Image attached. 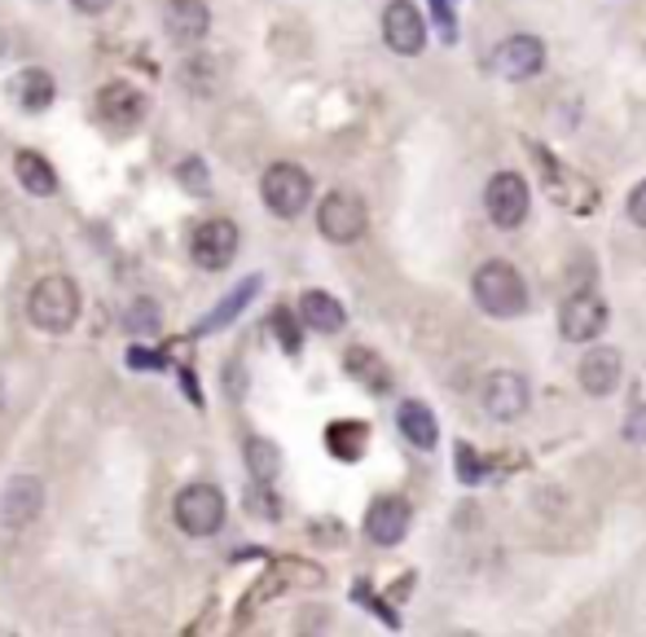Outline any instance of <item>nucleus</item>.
<instances>
[{
  "label": "nucleus",
  "mask_w": 646,
  "mask_h": 637,
  "mask_svg": "<svg viewBox=\"0 0 646 637\" xmlns=\"http://www.w3.org/2000/svg\"><path fill=\"white\" fill-rule=\"evenodd\" d=\"M471 295H475L480 312L498 317V321H515V317L527 312V281H523V273H519L515 264H506V259L480 264L475 277H471Z\"/></svg>",
  "instance_id": "nucleus-1"
},
{
  "label": "nucleus",
  "mask_w": 646,
  "mask_h": 637,
  "mask_svg": "<svg viewBox=\"0 0 646 637\" xmlns=\"http://www.w3.org/2000/svg\"><path fill=\"white\" fill-rule=\"evenodd\" d=\"M27 317L44 335H66L80 321V286L71 277H62V273L40 277L35 290L27 295Z\"/></svg>",
  "instance_id": "nucleus-2"
},
{
  "label": "nucleus",
  "mask_w": 646,
  "mask_h": 637,
  "mask_svg": "<svg viewBox=\"0 0 646 637\" xmlns=\"http://www.w3.org/2000/svg\"><path fill=\"white\" fill-rule=\"evenodd\" d=\"M172 518L185 536H216L229 518V506H225V493L216 484H185L172 502Z\"/></svg>",
  "instance_id": "nucleus-3"
},
{
  "label": "nucleus",
  "mask_w": 646,
  "mask_h": 637,
  "mask_svg": "<svg viewBox=\"0 0 646 637\" xmlns=\"http://www.w3.org/2000/svg\"><path fill=\"white\" fill-rule=\"evenodd\" d=\"M259 198L273 216L281 220H295L308 212L312 203V176L299 167V163H273L264 176H259Z\"/></svg>",
  "instance_id": "nucleus-4"
},
{
  "label": "nucleus",
  "mask_w": 646,
  "mask_h": 637,
  "mask_svg": "<svg viewBox=\"0 0 646 637\" xmlns=\"http://www.w3.org/2000/svg\"><path fill=\"white\" fill-rule=\"evenodd\" d=\"M366 225H370V212H366V203H361L357 194H348V189H335V194H326V198L317 203V229H321V238L335 243V247L361 243Z\"/></svg>",
  "instance_id": "nucleus-5"
},
{
  "label": "nucleus",
  "mask_w": 646,
  "mask_h": 637,
  "mask_svg": "<svg viewBox=\"0 0 646 637\" xmlns=\"http://www.w3.org/2000/svg\"><path fill=\"white\" fill-rule=\"evenodd\" d=\"M484 212H489V220H493L498 229H519V225L527 220V212H532V189H527V181H523L519 172H498V176H489V185H484Z\"/></svg>",
  "instance_id": "nucleus-6"
},
{
  "label": "nucleus",
  "mask_w": 646,
  "mask_h": 637,
  "mask_svg": "<svg viewBox=\"0 0 646 637\" xmlns=\"http://www.w3.org/2000/svg\"><path fill=\"white\" fill-rule=\"evenodd\" d=\"M607 321H612V308L594 290H581V295L563 299V308H558V335L567 343H594L607 330Z\"/></svg>",
  "instance_id": "nucleus-7"
},
{
  "label": "nucleus",
  "mask_w": 646,
  "mask_h": 637,
  "mask_svg": "<svg viewBox=\"0 0 646 637\" xmlns=\"http://www.w3.org/2000/svg\"><path fill=\"white\" fill-rule=\"evenodd\" d=\"M480 400H484V413L493 422H519L532 409V387H527V379L519 370H493L484 379Z\"/></svg>",
  "instance_id": "nucleus-8"
},
{
  "label": "nucleus",
  "mask_w": 646,
  "mask_h": 637,
  "mask_svg": "<svg viewBox=\"0 0 646 637\" xmlns=\"http://www.w3.org/2000/svg\"><path fill=\"white\" fill-rule=\"evenodd\" d=\"M238 243H243V234H238V225H234V220H203V225L194 229V238H189V255H194V264H198V268L221 273V268H229V264H234Z\"/></svg>",
  "instance_id": "nucleus-9"
},
{
  "label": "nucleus",
  "mask_w": 646,
  "mask_h": 637,
  "mask_svg": "<svg viewBox=\"0 0 646 637\" xmlns=\"http://www.w3.org/2000/svg\"><path fill=\"white\" fill-rule=\"evenodd\" d=\"M145 93L141 89H132L124 80H115V84H102L98 89V102H93V115H98V124L111 127V132H129L145 120Z\"/></svg>",
  "instance_id": "nucleus-10"
},
{
  "label": "nucleus",
  "mask_w": 646,
  "mask_h": 637,
  "mask_svg": "<svg viewBox=\"0 0 646 637\" xmlns=\"http://www.w3.org/2000/svg\"><path fill=\"white\" fill-rule=\"evenodd\" d=\"M383 40L400 58H418L427 49V18L418 13L413 0H391L383 9Z\"/></svg>",
  "instance_id": "nucleus-11"
},
{
  "label": "nucleus",
  "mask_w": 646,
  "mask_h": 637,
  "mask_svg": "<svg viewBox=\"0 0 646 637\" xmlns=\"http://www.w3.org/2000/svg\"><path fill=\"white\" fill-rule=\"evenodd\" d=\"M489 62H493V71H498L502 80L523 84V80H532V75L545 71V44H541L536 35H506V40L493 49Z\"/></svg>",
  "instance_id": "nucleus-12"
},
{
  "label": "nucleus",
  "mask_w": 646,
  "mask_h": 637,
  "mask_svg": "<svg viewBox=\"0 0 646 637\" xmlns=\"http://www.w3.org/2000/svg\"><path fill=\"white\" fill-rule=\"evenodd\" d=\"M212 31V9L203 0H167L163 4V35L181 49L203 44Z\"/></svg>",
  "instance_id": "nucleus-13"
},
{
  "label": "nucleus",
  "mask_w": 646,
  "mask_h": 637,
  "mask_svg": "<svg viewBox=\"0 0 646 637\" xmlns=\"http://www.w3.org/2000/svg\"><path fill=\"white\" fill-rule=\"evenodd\" d=\"M576 379H581V391L594 395V400H607L621 391V379H625V357L616 348H589L576 366Z\"/></svg>",
  "instance_id": "nucleus-14"
},
{
  "label": "nucleus",
  "mask_w": 646,
  "mask_h": 637,
  "mask_svg": "<svg viewBox=\"0 0 646 637\" xmlns=\"http://www.w3.org/2000/svg\"><path fill=\"white\" fill-rule=\"evenodd\" d=\"M40 510H44V489H40L35 475H13V480L4 484V493H0V523H4V527L18 532V527L35 523Z\"/></svg>",
  "instance_id": "nucleus-15"
},
{
  "label": "nucleus",
  "mask_w": 646,
  "mask_h": 637,
  "mask_svg": "<svg viewBox=\"0 0 646 637\" xmlns=\"http://www.w3.org/2000/svg\"><path fill=\"white\" fill-rule=\"evenodd\" d=\"M409 523H413V506L391 493V497H379L370 506V514H366V536L375 545H400L409 536Z\"/></svg>",
  "instance_id": "nucleus-16"
},
{
  "label": "nucleus",
  "mask_w": 646,
  "mask_h": 637,
  "mask_svg": "<svg viewBox=\"0 0 646 637\" xmlns=\"http://www.w3.org/2000/svg\"><path fill=\"white\" fill-rule=\"evenodd\" d=\"M299 321H304L308 330H317V335H339V330L348 326V312H343V304H339L335 295L308 290V295L299 299Z\"/></svg>",
  "instance_id": "nucleus-17"
},
{
  "label": "nucleus",
  "mask_w": 646,
  "mask_h": 637,
  "mask_svg": "<svg viewBox=\"0 0 646 637\" xmlns=\"http://www.w3.org/2000/svg\"><path fill=\"white\" fill-rule=\"evenodd\" d=\"M396 427H400V435H404L413 449H422V453H431L435 440H440L435 413H431L422 400H400V409H396Z\"/></svg>",
  "instance_id": "nucleus-18"
},
{
  "label": "nucleus",
  "mask_w": 646,
  "mask_h": 637,
  "mask_svg": "<svg viewBox=\"0 0 646 637\" xmlns=\"http://www.w3.org/2000/svg\"><path fill=\"white\" fill-rule=\"evenodd\" d=\"M9 93H13V102H18L22 111H31V115H35V111H49V106H53L58 84H53V75H44V71L27 66V71H18V75H13Z\"/></svg>",
  "instance_id": "nucleus-19"
},
{
  "label": "nucleus",
  "mask_w": 646,
  "mask_h": 637,
  "mask_svg": "<svg viewBox=\"0 0 646 637\" xmlns=\"http://www.w3.org/2000/svg\"><path fill=\"white\" fill-rule=\"evenodd\" d=\"M13 172H18V185H22L27 194H35V198H49V194L58 189L53 163H49L44 154H35V150H18V154H13Z\"/></svg>",
  "instance_id": "nucleus-20"
},
{
  "label": "nucleus",
  "mask_w": 646,
  "mask_h": 637,
  "mask_svg": "<svg viewBox=\"0 0 646 637\" xmlns=\"http://www.w3.org/2000/svg\"><path fill=\"white\" fill-rule=\"evenodd\" d=\"M256 295H259V277H247V281H243L234 295H225V299L216 304V312H207V317H203V326H198V330H203V335H212V330H225L234 317H243V308H247Z\"/></svg>",
  "instance_id": "nucleus-21"
},
{
  "label": "nucleus",
  "mask_w": 646,
  "mask_h": 637,
  "mask_svg": "<svg viewBox=\"0 0 646 637\" xmlns=\"http://www.w3.org/2000/svg\"><path fill=\"white\" fill-rule=\"evenodd\" d=\"M366 440H370L366 422H335V427L326 431L330 453H335V458H343V462H357V458L366 453Z\"/></svg>",
  "instance_id": "nucleus-22"
},
{
  "label": "nucleus",
  "mask_w": 646,
  "mask_h": 637,
  "mask_svg": "<svg viewBox=\"0 0 646 637\" xmlns=\"http://www.w3.org/2000/svg\"><path fill=\"white\" fill-rule=\"evenodd\" d=\"M247 471L256 475L259 484L277 480V471H281V453H277L273 440H264V435H252V440H247Z\"/></svg>",
  "instance_id": "nucleus-23"
},
{
  "label": "nucleus",
  "mask_w": 646,
  "mask_h": 637,
  "mask_svg": "<svg viewBox=\"0 0 646 637\" xmlns=\"http://www.w3.org/2000/svg\"><path fill=\"white\" fill-rule=\"evenodd\" d=\"M348 370H352L357 379L366 382L370 391H388V370H383V361H379V357H370L366 348L348 352Z\"/></svg>",
  "instance_id": "nucleus-24"
},
{
  "label": "nucleus",
  "mask_w": 646,
  "mask_h": 637,
  "mask_svg": "<svg viewBox=\"0 0 646 637\" xmlns=\"http://www.w3.org/2000/svg\"><path fill=\"white\" fill-rule=\"evenodd\" d=\"M129 330L132 335H150V330H158V304L150 299V295H141V299H132L129 308Z\"/></svg>",
  "instance_id": "nucleus-25"
},
{
  "label": "nucleus",
  "mask_w": 646,
  "mask_h": 637,
  "mask_svg": "<svg viewBox=\"0 0 646 637\" xmlns=\"http://www.w3.org/2000/svg\"><path fill=\"white\" fill-rule=\"evenodd\" d=\"M181 181H185L194 194H203V189H207V167H203L198 158H185V163H181Z\"/></svg>",
  "instance_id": "nucleus-26"
},
{
  "label": "nucleus",
  "mask_w": 646,
  "mask_h": 637,
  "mask_svg": "<svg viewBox=\"0 0 646 637\" xmlns=\"http://www.w3.org/2000/svg\"><path fill=\"white\" fill-rule=\"evenodd\" d=\"M458 471H462V480H466V484H475V480L484 475V462H480V458L462 444V453H458Z\"/></svg>",
  "instance_id": "nucleus-27"
},
{
  "label": "nucleus",
  "mask_w": 646,
  "mask_h": 637,
  "mask_svg": "<svg viewBox=\"0 0 646 637\" xmlns=\"http://www.w3.org/2000/svg\"><path fill=\"white\" fill-rule=\"evenodd\" d=\"M629 220L646 229V181L643 185H634V194H629Z\"/></svg>",
  "instance_id": "nucleus-28"
},
{
  "label": "nucleus",
  "mask_w": 646,
  "mask_h": 637,
  "mask_svg": "<svg viewBox=\"0 0 646 637\" xmlns=\"http://www.w3.org/2000/svg\"><path fill=\"white\" fill-rule=\"evenodd\" d=\"M273 321H277V330H281V348H286V352H299V330H295V321H290L286 312H277Z\"/></svg>",
  "instance_id": "nucleus-29"
},
{
  "label": "nucleus",
  "mask_w": 646,
  "mask_h": 637,
  "mask_svg": "<svg viewBox=\"0 0 646 637\" xmlns=\"http://www.w3.org/2000/svg\"><path fill=\"white\" fill-rule=\"evenodd\" d=\"M431 4H435V18H440V27H444V35L453 40V4H458V0H431Z\"/></svg>",
  "instance_id": "nucleus-30"
},
{
  "label": "nucleus",
  "mask_w": 646,
  "mask_h": 637,
  "mask_svg": "<svg viewBox=\"0 0 646 637\" xmlns=\"http://www.w3.org/2000/svg\"><path fill=\"white\" fill-rule=\"evenodd\" d=\"M71 4H75L80 13H106V9L115 4V0H71Z\"/></svg>",
  "instance_id": "nucleus-31"
},
{
  "label": "nucleus",
  "mask_w": 646,
  "mask_h": 637,
  "mask_svg": "<svg viewBox=\"0 0 646 637\" xmlns=\"http://www.w3.org/2000/svg\"><path fill=\"white\" fill-rule=\"evenodd\" d=\"M0 409H4V391H0Z\"/></svg>",
  "instance_id": "nucleus-32"
}]
</instances>
